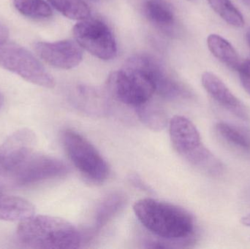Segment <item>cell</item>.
Returning a JSON list of instances; mask_svg holds the SVG:
<instances>
[{
  "label": "cell",
  "instance_id": "obj_27",
  "mask_svg": "<svg viewBox=\"0 0 250 249\" xmlns=\"http://www.w3.org/2000/svg\"><path fill=\"white\" fill-rule=\"evenodd\" d=\"M3 103H4V96L0 93V109H1V107H2Z\"/></svg>",
  "mask_w": 250,
  "mask_h": 249
},
{
  "label": "cell",
  "instance_id": "obj_9",
  "mask_svg": "<svg viewBox=\"0 0 250 249\" xmlns=\"http://www.w3.org/2000/svg\"><path fill=\"white\" fill-rule=\"evenodd\" d=\"M130 59L149 75L154 83L155 93L162 97L172 100L189 95L183 85L177 81L154 57L143 54L133 56Z\"/></svg>",
  "mask_w": 250,
  "mask_h": 249
},
{
  "label": "cell",
  "instance_id": "obj_1",
  "mask_svg": "<svg viewBox=\"0 0 250 249\" xmlns=\"http://www.w3.org/2000/svg\"><path fill=\"white\" fill-rule=\"evenodd\" d=\"M133 210L146 229L167 242H188L195 232L192 215L172 203L157 199H141L134 204Z\"/></svg>",
  "mask_w": 250,
  "mask_h": 249
},
{
  "label": "cell",
  "instance_id": "obj_17",
  "mask_svg": "<svg viewBox=\"0 0 250 249\" xmlns=\"http://www.w3.org/2000/svg\"><path fill=\"white\" fill-rule=\"evenodd\" d=\"M125 195L121 193H113L107 196L100 204L95 216V229L105 226L124 206Z\"/></svg>",
  "mask_w": 250,
  "mask_h": 249
},
{
  "label": "cell",
  "instance_id": "obj_29",
  "mask_svg": "<svg viewBox=\"0 0 250 249\" xmlns=\"http://www.w3.org/2000/svg\"><path fill=\"white\" fill-rule=\"evenodd\" d=\"M190 1H192V0H190Z\"/></svg>",
  "mask_w": 250,
  "mask_h": 249
},
{
  "label": "cell",
  "instance_id": "obj_19",
  "mask_svg": "<svg viewBox=\"0 0 250 249\" xmlns=\"http://www.w3.org/2000/svg\"><path fill=\"white\" fill-rule=\"evenodd\" d=\"M16 10L26 17L46 19L52 16L49 4L44 0H13Z\"/></svg>",
  "mask_w": 250,
  "mask_h": 249
},
{
  "label": "cell",
  "instance_id": "obj_3",
  "mask_svg": "<svg viewBox=\"0 0 250 249\" xmlns=\"http://www.w3.org/2000/svg\"><path fill=\"white\" fill-rule=\"evenodd\" d=\"M168 125L172 145L179 154L208 173H220L221 164L203 145L199 132L192 121L176 115L169 121Z\"/></svg>",
  "mask_w": 250,
  "mask_h": 249
},
{
  "label": "cell",
  "instance_id": "obj_22",
  "mask_svg": "<svg viewBox=\"0 0 250 249\" xmlns=\"http://www.w3.org/2000/svg\"><path fill=\"white\" fill-rule=\"evenodd\" d=\"M237 72L242 86L250 95V59H246L241 62Z\"/></svg>",
  "mask_w": 250,
  "mask_h": 249
},
{
  "label": "cell",
  "instance_id": "obj_24",
  "mask_svg": "<svg viewBox=\"0 0 250 249\" xmlns=\"http://www.w3.org/2000/svg\"><path fill=\"white\" fill-rule=\"evenodd\" d=\"M9 36V31L4 25L0 23V44L5 42Z\"/></svg>",
  "mask_w": 250,
  "mask_h": 249
},
{
  "label": "cell",
  "instance_id": "obj_13",
  "mask_svg": "<svg viewBox=\"0 0 250 249\" xmlns=\"http://www.w3.org/2000/svg\"><path fill=\"white\" fill-rule=\"evenodd\" d=\"M35 213V206L28 200L0 192V220L21 222Z\"/></svg>",
  "mask_w": 250,
  "mask_h": 249
},
{
  "label": "cell",
  "instance_id": "obj_25",
  "mask_svg": "<svg viewBox=\"0 0 250 249\" xmlns=\"http://www.w3.org/2000/svg\"><path fill=\"white\" fill-rule=\"evenodd\" d=\"M241 223L244 225V226L249 227L250 228V213H248L246 216H243L241 219Z\"/></svg>",
  "mask_w": 250,
  "mask_h": 249
},
{
  "label": "cell",
  "instance_id": "obj_16",
  "mask_svg": "<svg viewBox=\"0 0 250 249\" xmlns=\"http://www.w3.org/2000/svg\"><path fill=\"white\" fill-rule=\"evenodd\" d=\"M135 108L141 122L154 131H162L169 124L164 110L159 105L151 103L150 100Z\"/></svg>",
  "mask_w": 250,
  "mask_h": 249
},
{
  "label": "cell",
  "instance_id": "obj_28",
  "mask_svg": "<svg viewBox=\"0 0 250 249\" xmlns=\"http://www.w3.org/2000/svg\"><path fill=\"white\" fill-rule=\"evenodd\" d=\"M242 1H243L245 4H246L247 5L250 6V0H242Z\"/></svg>",
  "mask_w": 250,
  "mask_h": 249
},
{
  "label": "cell",
  "instance_id": "obj_14",
  "mask_svg": "<svg viewBox=\"0 0 250 249\" xmlns=\"http://www.w3.org/2000/svg\"><path fill=\"white\" fill-rule=\"evenodd\" d=\"M207 45L215 58L229 68L237 71L241 64L240 58L230 42L220 35L211 34L207 38Z\"/></svg>",
  "mask_w": 250,
  "mask_h": 249
},
{
  "label": "cell",
  "instance_id": "obj_8",
  "mask_svg": "<svg viewBox=\"0 0 250 249\" xmlns=\"http://www.w3.org/2000/svg\"><path fill=\"white\" fill-rule=\"evenodd\" d=\"M75 40L97 58L112 59L117 53L115 38L109 26L99 19L81 20L73 27Z\"/></svg>",
  "mask_w": 250,
  "mask_h": 249
},
{
  "label": "cell",
  "instance_id": "obj_10",
  "mask_svg": "<svg viewBox=\"0 0 250 249\" xmlns=\"http://www.w3.org/2000/svg\"><path fill=\"white\" fill-rule=\"evenodd\" d=\"M36 145V134L29 129H21L10 134L0 146V181L34 152Z\"/></svg>",
  "mask_w": 250,
  "mask_h": 249
},
{
  "label": "cell",
  "instance_id": "obj_23",
  "mask_svg": "<svg viewBox=\"0 0 250 249\" xmlns=\"http://www.w3.org/2000/svg\"><path fill=\"white\" fill-rule=\"evenodd\" d=\"M130 181L133 185L136 186V187L144 190V191H149V187L143 182L141 178H138L136 175H132L130 177Z\"/></svg>",
  "mask_w": 250,
  "mask_h": 249
},
{
  "label": "cell",
  "instance_id": "obj_4",
  "mask_svg": "<svg viewBox=\"0 0 250 249\" xmlns=\"http://www.w3.org/2000/svg\"><path fill=\"white\" fill-rule=\"evenodd\" d=\"M107 84L115 99L135 108L149 101L155 93L149 75L129 58L121 70L111 73Z\"/></svg>",
  "mask_w": 250,
  "mask_h": 249
},
{
  "label": "cell",
  "instance_id": "obj_15",
  "mask_svg": "<svg viewBox=\"0 0 250 249\" xmlns=\"http://www.w3.org/2000/svg\"><path fill=\"white\" fill-rule=\"evenodd\" d=\"M144 13L148 20L162 30H169L176 22L171 7L163 0H148Z\"/></svg>",
  "mask_w": 250,
  "mask_h": 249
},
{
  "label": "cell",
  "instance_id": "obj_18",
  "mask_svg": "<svg viewBox=\"0 0 250 249\" xmlns=\"http://www.w3.org/2000/svg\"><path fill=\"white\" fill-rule=\"evenodd\" d=\"M60 13L73 20H83L90 16L89 6L83 0H48Z\"/></svg>",
  "mask_w": 250,
  "mask_h": 249
},
{
  "label": "cell",
  "instance_id": "obj_26",
  "mask_svg": "<svg viewBox=\"0 0 250 249\" xmlns=\"http://www.w3.org/2000/svg\"><path fill=\"white\" fill-rule=\"evenodd\" d=\"M246 38L247 41H248V45H249L250 47V29H249L248 32H247Z\"/></svg>",
  "mask_w": 250,
  "mask_h": 249
},
{
  "label": "cell",
  "instance_id": "obj_21",
  "mask_svg": "<svg viewBox=\"0 0 250 249\" xmlns=\"http://www.w3.org/2000/svg\"><path fill=\"white\" fill-rule=\"evenodd\" d=\"M216 130L229 143L243 149H250V137L240 129L226 122H220L216 126Z\"/></svg>",
  "mask_w": 250,
  "mask_h": 249
},
{
  "label": "cell",
  "instance_id": "obj_5",
  "mask_svg": "<svg viewBox=\"0 0 250 249\" xmlns=\"http://www.w3.org/2000/svg\"><path fill=\"white\" fill-rule=\"evenodd\" d=\"M68 171V168L62 161L35 150L1 179L0 187H28L64 176Z\"/></svg>",
  "mask_w": 250,
  "mask_h": 249
},
{
  "label": "cell",
  "instance_id": "obj_7",
  "mask_svg": "<svg viewBox=\"0 0 250 249\" xmlns=\"http://www.w3.org/2000/svg\"><path fill=\"white\" fill-rule=\"evenodd\" d=\"M62 140L70 160L86 178L95 183L108 178L109 167L92 143L72 130L64 132Z\"/></svg>",
  "mask_w": 250,
  "mask_h": 249
},
{
  "label": "cell",
  "instance_id": "obj_20",
  "mask_svg": "<svg viewBox=\"0 0 250 249\" xmlns=\"http://www.w3.org/2000/svg\"><path fill=\"white\" fill-rule=\"evenodd\" d=\"M211 8L225 21L234 27H242L245 24L243 16L230 0H207Z\"/></svg>",
  "mask_w": 250,
  "mask_h": 249
},
{
  "label": "cell",
  "instance_id": "obj_11",
  "mask_svg": "<svg viewBox=\"0 0 250 249\" xmlns=\"http://www.w3.org/2000/svg\"><path fill=\"white\" fill-rule=\"evenodd\" d=\"M35 49L43 61L56 68L70 70L77 67L83 60V48L72 39L38 42Z\"/></svg>",
  "mask_w": 250,
  "mask_h": 249
},
{
  "label": "cell",
  "instance_id": "obj_2",
  "mask_svg": "<svg viewBox=\"0 0 250 249\" xmlns=\"http://www.w3.org/2000/svg\"><path fill=\"white\" fill-rule=\"evenodd\" d=\"M16 235L21 244L30 249H78L82 241L80 232L70 222L45 215H33L21 221Z\"/></svg>",
  "mask_w": 250,
  "mask_h": 249
},
{
  "label": "cell",
  "instance_id": "obj_6",
  "mask_svg": "<svg viewBox=\"0 0 250 249\" xmlns=\"http://www.w3.org/2000/svg\"><path fill=\"white\" fill-rule=\"evenodd\" d=\"M0 67L44 88H54V77L26 48L13 42L0 44Z\"/></svg>",
  "mask_w": 250,
  "mask_h": 249
},
{
  "label": "cell",
  "instance_id": "obj_12",
  "mask_svg": "<svg viewBox=\"0 0 250 249\" xmlns=\"http://www.w3.org/2000/svg\"><path fill=\"white\" fill-rule=\"evenodd\" d=\"M201 80L204 89L216 102L240 118H248L245 105L230 92L221 79L214 73L206 72L203 74Z\"/></svg>",
  "mask_w": 250,
  "mask_h": 249
}]
</instances>
